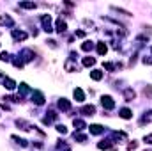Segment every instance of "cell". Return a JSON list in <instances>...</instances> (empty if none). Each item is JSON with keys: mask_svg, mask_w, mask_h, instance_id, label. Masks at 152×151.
Masks as SVG:
<instances>
[{"mask_svg": "<svg viewBox=\"0 0 152 151\" xmlns=\"http://www.w3.org/2000/svg\"><path fill=\"white\" fill-rule=\"evenodd\" d=\"M41 23H42V30H46V32L53 30V27H51V16L50 14H42L41 16Z\"/></svg>", "mask_w": 152, "mask_h": 151, "instance_id": "cell-1", "label": "cell"}, {"mask_svg": "<svg viewBox=\"0 0 152 151\" xmlns=\"http://www.w3.org/2000/svg\"><path fill=\"white\" fill-rule=\"evenodd\" d=\"M101 105H103V109H106V110L115 109V101H113L112 96H103V98H101Z\"/></svg>", "mask_w": 152, "mask_h": 151, "instance_id": "cell-2", "label": "cell"}, {"mask_svg": "<svg viewBox=\"0 0 152 151\" xmlns=\"http://www.w3.org/2000/svg\"><path fill=\"white\" fill-rule=\"evenodd\" d=\"M32 101H34L36 105H42V103H44V94L39 93V91H34V93H32Z\"/></svg>", "mask_w": 152, "mask_h": 151, "instance_id": "cell-3", "label": "cell"}, {"mask_svg": "<svg viewBox=\"0 0 152 151\" xmlns=\"http://www.w3.org/2000/svg\"><path fill=\"white\" fill-rule=\"evenodd\" d=\"M73 96H75V100L78 103H83V101H85V94H83V91H81L80 87H76L75 91H73Z\"/></svg>", "mask_w": 152, "mask_h": 151, "instance_id": "cell-4", "label": "cell"}, {"mask_svg": "<svg viewBox=\"0 0 152 151\" xmlns=\"http://www.w3.org/2000/svg\"><path fill=\"white\" fill-rule=\"evenodd\" d=\"M66 30H67V23H66L62 18H58V20H57V32H58V34H64Z\"/></svg>", "mask_w": 152, "mask_h": 151, "instance_id": "cell-5", "label": "cell"}, {"mask_svg": "<svg viewBox=\"0 0 152 151\" xmlns=\"http://www.w3.org/2000/svg\"><path fill=\"white\" fill-rule=\"evenodd\" d=\"M2 84H4V87H5V89H9V91H12V89L16 87V82H14L12 78H9V76H5Z\"/></svg>", "mask_w": 152, "mask_h": 151, "instance_id": "cell-6", "label": "cell"}, {"mask_svg": "<svg viewBox=\"0 0 152 151\" xmlns=\"http://www.w3.org/2000/svg\"><path fill=\"white\" fill-rule=\"evenodd\" d=\"M16 124L21 128V130H25V132H28V130H32V128H36V126H32L30 123H27V121H23V119H18L16 121Z\"/></svg>", "mask_w": 152, "mask_h": 151, "instance_id": "cell-7", "label": "cell"}, {"mask_svg": "<svg viewBox=\"0 0 152 151\" xmlns=\"http://www.w3.org/2000/svg\"><path fill=\"white\" fill-rule=\"evenodd\" d=\"M88 128H90V133L92 135H99V133L104 132V126H101V124H90Z\"/></svg>", "mask_w": 152, "mask_h": 151, "instance_id": "cell-8", "label": "cell"}, {"mask_svg": "<svg viewBox=\"0 0 152 151\" xmlns=\"http://www.w3.org/2000/svg\"><path fill=\"white\" fill-rule=\"evenodd\" d=\"M12 38L16 39V41H23V39H27V32H23V30H12Z\"/></svg>", "mask_w": 152, "mask_h": 151, "instance_id": "cell-9", "label": "cell"}, {"mask_svg": "<svg viewBox=\"0 0 152 151\" xmlns=\"http://www.w3.org/2000/svg\"><path fill=\"white\" fill-rule=\"evenodd\" d=\"M81 114H85V115H94V114H96V107H94V105H85V107L81 109Z\"/></svg>", "mask_w": 152, "mask_h": 151, "instance_id": "cell-10", "label": "cell"}, {"mask_svg": "<svg viewBox=\"0 0 152 151\" xmlns=\"http://www.w3.org/2000/svg\"><path fill=\"white\" fill-rule=\"evenodd\" d=\"M134 96H136V93H134L133 89H126V91H124V98H126V101H133Z\"/></svg>", "mask_w": 152, "mask_h": 151, "instance_id": "cell-11", "label": "cell"}, {"mask_svg": "<svg viewBox=\"0 0 152 151\" xmlns=\"http://www.w3.org/2000/svg\"><path fill=\"white\" fill-rule=\"evenodd\" d=\"M58 109H60V110H69V109H71V103H69L66 98H62V100H58Z\"/></svg>", "mask_w": 152, "mask_h": 151, "instance_id": "cell-12", "label": "cell"}, {"mask_svg": "<svg viewBox=\"0 0 152 151\" xmlns=\"http://www.w3.org/2000/svg\"><path fill=\"white\" fill-rule=\"evenodd\" d=\"M90 78L96 80V82H99V80L103 78V71H99V70H92V71H90Z\"/></svg>", "mask_w": 152, "mask_h": 151, "instance_id": "cell-13", "label": "cell"}, {"mask_svg": "<svg viewBox=\"0 0 152 151\" xmlns=\"http://www.w3.org/2000/svg\"><path fill=\"white\" fill-rule=\"evenodd\" d=\"M122 119H131L133 117V110H129V109H120V114H118Z\"/></svg>", "mask_w": 152, "mask_h": 151, "instance_id": "cell-14", "label": "cell"}, {"mask_svg": "<svg viewBox=\"0 0 152 151\" xmlns=\"http://www.w3.org/2000/svg\"><path fill=\"white\" fill-rule=\"evenodd\" d=\"M0 25H9V27H12L14 21H12V18H9V16H0Z\"/></svg>", "mask_w": 152, "mask_h": 151, "instance_id": "cell-15", "label": "cell"}, {"mask_svg": "<svg viewBox=\"0 0 152 151\" xmlns=\"http://www.w3.org/2000/svg\"><path fill=\"white\" fill-rule=\"evenodd\" d=\"M20 7H21V9H36L37 5H36L34 2H20Z\"/></svg>", "mask_w": 152, "mask_h": 151, "instance_id": "cell-16", "label": "cell"}, {"mask_svg": "<svg viewBox=\"0 0 152 151\" xmlns=\"http://www.w3.org/2000/svg\"><path fill=\"white\" fill-rule=\"evenodd\" d=\"M106 52H108V46H106L104 43H97V53H99V55H104Z\"/></svg>", "mask_w": 152, "mask_h": 151, "instance_id": "cell-17", "label": "cell"}, {"mask_svg": "<svg viewBox=\"0 0 152 151\" xmlns=\"http://www.w3.org/2000/svg\"><path fill=\"white\" fill-rule=\"evenodd\" d=\"M73 124H75L76 130H83V128H87V124H85L81 119H75V121H73Z\"/></svg>", "mask_w": 152, "mask_h": 151, "instance_id": "cell-18", "label": "cell"}, {"mask_svg": "<svg viewBox=\"0 0 152 151\" xmlns=\"http://www.w3.org/2000/svg\"><path fill=\"white\" fill-rule=\"evenodd\" d=\"M12 141H16L21 148H25V146L28 144V141H25V139H21V137H18V135H12Z\"/></svg>", "mask_w": 152, "mask_h": 151, "instance_id": "cell-19", "label": "cell"}, {"mask_svg": "<svg viewBox=\"0 0 152 151\" xmlns=\"http://www.w3.org/2000/svg\"><path fill=\"white\" fill-rule=\"evenodd\" d=\"M96 59L94 57H83V66H94Z\"/></svg>", "mask_w": 152, "mask_h": 151, "instance_id": "cell-20", "label": "cell"}, {"mask_svg": "<svg viewBox=\"0 0 152 151\" xmlns=\"http://www.w3.org/2000/svg\"><path fill=\"white\" fill-rule=\"evenodd\" d=\"M92 46H94V44H92V41H85V43L81 44V50H83V52H90V50H92Z\"/></svg>", "mask_w": 152, "mask_h": 151, "instance_id": "cell-21", "label": "cell"}, {"mask_svg": "<svg viewBox=\"0 0 152 151\" xmlns=\"http://www.w3.org/2000/svg\"><path fill=\"white\" fill-rule=\"evenodd\" d=\"M20 93H21V94H27V93H30V87H28L27 84H20ZM21 94H20V96H21Z\"/></svg>", "mask_w": 152, "mask_h": 151, "instance_id": "cell-22", "label": "cell"}, {"mask_svg": "<svg viewBox=\"0 0 152 151\" xmlns=\"http://www.w3.org/2000/svg\"><path fill=\"white\" fill-rule=\"evenodd\" d=\"M57 132L62 133V135H66V133H67V128H66L64 124H57Z\"/></svg>", "mask_w": 152, "mask_h": 151, "instance_id": "cell-23", "label": "cell"}, {"mask_svg": "<svg viewBox=\"0 0 152 151\" xmlns=\"http://www.w3.org/2000/svg\"><path fill=\"white\" fill-rule=\"evenodd\" d=\"M75 139L80 141V142H85V141H87V135H83V133H75Z\"/></svg>", "mask_w": 152, "mask_h": 151, "instance_id": "cell-24", "label": "cell"}, {"mask_svg": "<svg viewBox=\"0 0 152 151\" xmlns=\"http://www.w3.org/2000/svg\"><path fill=\"white\" fill-rule=\"evenodd\" d=\"M66 70H67V71H75L76 66L73 64V62H69V61H67V62H66Z\"/></svg>", "mask_w": 152, "mask_h": 151, "instance_id": "cell-25", "label": "cell"}, {"mask_svg": "<svg viewBox=\"0 0 152 151\" xmlns=\"http://www.w3.org/2000/svg\"><path fill=\"white\" fill-rule=\"evenodd\" d=\"M0 61H11V55L5 53V52H2V53H0Z\"/></svg>", "mask_w": 152, "mask_h": 151, "instance_id": "cell-26", "label": "cell"}, {"mask_svg": "<svg viewBox=\"0 0 152 151\" xmlns=\"http://www.w3.org/2000/svg\"><path fill=\"white\" fill-rule=\"evenodd\" d=\"M104 68L108 71H115V64H112V62H104Z\"/></svg>", "mask_w": 152, "mask_h": 151, "instance_id": "cell-27", "label": "cell"}, {"mask_svg": "<svg viewBox=\"0 0 152 151\" xmlns=\"http://www.w3.org/2000/svg\"><path fill=\"white\" fill-rule=\"evenodd\" d=\"M143 141H145V144L152 146V133H151V135H145V137H143Z\"/></svg>", "mask_w": 152, "mask_h": 151, "instance_id": "cell-28", "label": "cell"}, {"mask_svg": "<svg viewBox=\"0 0 152 151\" xmlns=\"http://www.w3.org/2000/svg\"><path fill=\"white\" fill-rule=\"evenodd\" d=\"M143 93H145V96H152V87L151 85H147V87L143 89Z\"/></svg>", "mask_w": 152, "mask_h": 151, "instance_id": "cell-29", "label": "cell"}, {"mask_svg": "<svg viewBox=\"0 0 152 151\" xmlns=\"http://www.w3.org/2000/svg\"><path fill=\"white\" fill-rule=\"evenodd\" d=\"M75 36H76V38H85V32H83V30H76Z\"/></svg>", "mask_w": 152, "mask_h": 151, "instance_id": "cell-30", "label": "cell"}]
</instances>
